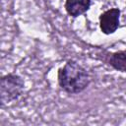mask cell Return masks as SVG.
Masks as SVG:
<instances>
[{"instance_id": "obj_1", "label": "cell", "mask_w": 126, "mask_h": 126, "mask_svg": "<svg viewBox=\"0 0 126 126\" xmlns=\"http://www.w3.org/2000/svg\"><path fill=\"white\" fill-rule=\"evenodd\" d=\"M59 88L70 95H76L88 89L92 83L89 71L74 59H68L57 71Z\"/></svg>"}, {"instance_id": "obj_2", "label": "cell", "mask_w": 126, "mask_h": 126, "mask_svg": "<svg viewBox=\"0 0 126 126\" xmlns=\"http://www.w3.org/2000/svg\"><path fill=\"white\" fill-rule=\"evenodd\" d=\"M26 82L16 73H8L0 78V106L5 107L17 100L25 92Z\"/></svg>"}, {"instance_id": "obj_3", "label": "cell", "mask_w": 126, "mask_h": 126, "mask_svg": "<svg viewBox=\"0 0 126 126\" xmlns=\"http://www.w3.org/2000/svg\"><path fill=\"white\" fill-rule=\"evenodd\" d=\"M120 16L121 10L117 7H112L103 11L98 17L100 32L105 35L113 34L120 26Z\"/></svg>"}, {"instance_id": "obj_4", "label": "cell", "mask_w": 126, "mask_h": 126, "mask_svg": "<svg viewBox=\"0 0 126 126\" xmlns=\"http://www.w3.org/2000/svg\"><path fill=\"white\" fill-rule=\"evenodd\" d=\"M100 60L111 67L117 72L126 74V50H118V51H104L100 55Z\"/></svg>"}, {"instance_id": "obj_5", "label": "cell", "mask_w": 126, "mask_h": 126, "mask_svg": "<svg viewBox=\"0 0 126 126\" xmlns=\"http://www.w3.org/2000/svg\"><path fill=\"white\" fill-rule=\"evenodd\" d=\"M92 6V0H65L64 8L68 16L78 18L87 13Z\"/></svg>"}, {"instance_id": "obj_6", "label": "cell", "mask_w": 126, "mask_h": 126, "mask_svg": "<svg viewBox=\"0 0 126 126\" xmlns=\"http://www.w3.org/2000/svg\"><path fill=\"white\" fill-rule=\"evenodd\" d=\"M125 2H126V0H125Z\"/></svg>"}]
</instances>
